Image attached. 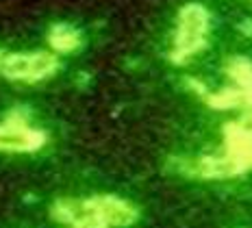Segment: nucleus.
<instances>
[{"mask_svg":"<svg viewBox=\"0 0 252 228\" xmlns=\"http://www.w3.org/2000/svg\"><path fill=\"white\" fill-rule=\"evenodd\" d=\"M209 18L207 7L198 2H189L178 11V22H176V35H174V46H172L170 59L174 63H185L191 55L204 48L209 35Z\"/></svg>","mask_w":252,"mask_h":228,"instance_id":"obj_1","label":"nucleus"},{"mask_svg":"<svg viewBox=\"0 0 252 228\" xmlns=\"http://www.w3.org/2000/svg\"><path fill=\"white\" fill-rule=\"evenodd\" d=\"M59 63L50 52H11L0 55V74L9 81L35 83L57 72Z\"/></svg>","mask_w":252,"mask_h":228,"instance_id":"obj_2","label":"nucleus"},{"mask_svg":"<svg viewBox=\"0 0 252 228\" xmlns=\"http://www.w3.org/2000/svg\"><path fill=\"white\" fill-rule=\"evenodd\" d=\"M46 135L26 126L22 118H9L0 124V152H33L44 146Z\"/></svg>","mask_w":252,"mask_h":228,"instance_id":"obj_3","label":"nucleus"},{"mask_svg":"<svg viewBox=\"0 0 252 228\" xmlns=\"http://www.w3.org/2000/svg\"><path fill=\"white\" fill-rule=\"evenodd\" d=\"M89 204L94 206L100 220L111 226H128L137 220V209L126 200H120L115 195H96V198H89Z\"/></svg>","mask_w":252,"mask_h":228,"instance_id":"obj_4","label":"nucleus"},{"mask_svg":"<svg viewBox=\"0 0 252 228\" xmlns=\"http://www.w3.org/2000/svg\"><path fill=\"white\" fill-rule=\"evenodd\" d=\"M228 157L235 159L244 169L252 167V130L244 126H226Z\"/></svg>","mask_w":252,"mask_h":228,"instance_id":"obj_5","label":"nucleus"},{"mask_svg":"<svg viewBox=\"0 0 252 228\" xmlns=\"http://www.w3.org/2000/svg\"><path fill=\"white\" fill-rule=\"evenodd\" d=\"M246 172L235 159L226 157H204L196 161V174L207 178H226V176H235V174Z\"/></svg>","mask_w":252,"mask_h":228,"instance_id":"obj_6","label":"nucleus"},{"mask_svg":"<svg viewBox=\"0 0 252 228\" xmlns=\"http://www.w3.org/2000/svg\"><path fill=\"white\" fill-rule=\"evenodd\" d=\"M48 41L57 52H74V50L81 48L83 37H81V31L74 29V26L55 24V26H50Z\"/></svg>","mask_w":252,"mask_h":228,"instance_id":"obj_7","label":"nucleus"},{"mask_svg":"<svg viewBox=\"0 0 252 228\" xmlns=\"http://www.w3.org/2000/svg\"><path fill=\"white\" fill-rule=\"evenodd\" d=\"M226 72L239 85V92L244 94L246 102L252 104V61L246 57H233L226 63Z\"/></svg>","mask_w":252,"mask_h":228,"instance_id":"obj_8","label":"nucleus"},{"mask_svg":"<svg viewBox=\"0 0 252 228\" xmlns=\"http://www.w3.org/2000/svg\"><path fill=\"white\" fill-rule=\"evenodd\" d=\"M209 104L215 109H230V107H237V104L246 102L244 94L239 92V89H222V92L213 94V96H209Z\"/></svg>","mask_w":252,"mask_h":228,"instance_id":"obj_9","label":"nucleus"},{"mask_svg":"<svg viewBox=\"0 0 252 228\" xmlns=\"http://www.w3.org/2000/svg\"><path fill=\"white\" fill-rule=\"evenodd\" d=\"M239 31H241V33H246V35H252V20H248V22H241Z\"/></svg>","mask_w":252,"mask_h":228,"instance_id":"obj_10","label":"nucleus"}]
</instances>
